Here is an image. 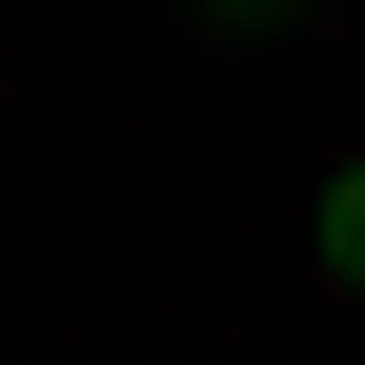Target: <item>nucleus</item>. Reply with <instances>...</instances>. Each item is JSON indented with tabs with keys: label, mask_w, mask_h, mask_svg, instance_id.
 I'll use <instances>...</instances> for the list:
<instances>
[{
	"label": "nucleus",
	"mask_w": 365,
	"mask_h": 365,
	"mask_svg": "<svg viewBox=\"0 0 365 365\" xmlns=\"http://www.w3.org/2000/svg\"><path fill=\"white\" fill-rule=\"evenodd\" d=\"M325 284H365V163H325Z\"/></svg>",
	"instance_id": "1"
},
{
	"label": "nucleus",
	"mask_w": 365,
	"mask_h": 365,
	"mask_svg": "<svg viewBox=\"0 0 365 365\" xmlns=\"http://www.w3.org/2000/svg\"><path fill=\"white\" fill-rule=\"evenodd\" d=\"M203 21H244V41H264V21H304V0H203Z\"/></svg>",
	"instance_id": "2"
}]
</instances>
